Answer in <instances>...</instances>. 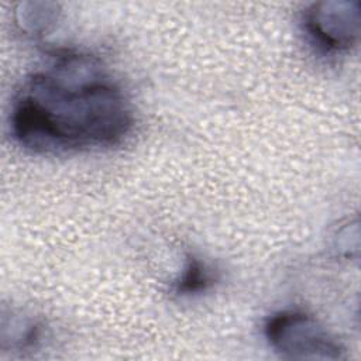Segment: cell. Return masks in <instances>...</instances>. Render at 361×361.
<instances>
[{"instance_id":"cell-2","label":"cell","mask_w":361,"mask_h":361,"mask_svg":"<svg viewBox=\"0 0 361 361\" xmlns=\"http://www.w3.org/2000/svg\"><path fill=\"white\" fill-rule=\"evenodd\" d=\"M269 345L290 360H340L344 348L314 317L296 310L272 314L265 323Z\"/></svg>"},{"instance_id":"cell-1","label":"cell","mask_w":361,"mask_h":361,"mask_svg":"<svg viewBox=\"0 0 361 361\" xmlns=\"http://www.w3.org/2000/svg\"><path fill=\"white\" fill-rule=\"evenodd\" d=\"M10 126L30 151L71 152L120 142L133 113L123 90L92 58L63 52L24 80Z\"/></svg>"},{"instance_id":"cell-4","label":"cell","mask_w":361,"mask_h":361,"mask_svg":"<svg viewBox=\"0 0 361 361\" xmlns=\"http://www.w3.org/2000/svg\"><path fill=\"white\" fill-rule=\"evenodd\" d=\"M213 281L212 271L196 258H190L176 282V292L179 293H193L204 290L207 285Z\"/></svg>"},{"instance_id":"cell-3","label":"cell","mask_w":361,"mask_h":361,"mask_svg":"<svg viewBox=\"0 0 361 361\" xmlns=\"http://www.w3.org/2000/svg\"><path fill=\"white\" fill-rule=\"evenodd\" d=\"M305 28L314 45L324 51L348 49L360 35V3H314L305 13Z\"/></svg>"}]
</instances>
